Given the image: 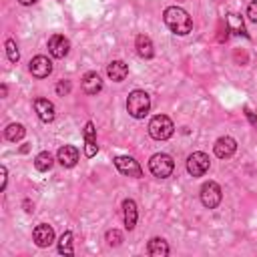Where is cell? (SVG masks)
<instances>
[{
	"instance_id": "cell-1",
	"label": "cell",
	"mask_w": 257,
	"mask_h": 257,
	"mask_svg": "<svg viewBox=\"0 0 257 257\" xmlns=\"http://www.w3.org/2000/svg\"><path fill=\"white\" fill-rule=\"evenodd\" d=\"M163 18H165V24L169 26V30L175 32V34H189L193 30L191 16L183 8H179V6H169L165 10Z\"/></svg>"
},
{
	"instance_id": "cell-2",
	"label": "cell",
	"mask_w": 257,
	"mask_h": 257,
	"mask_svg": "<svg viewBox=\"0 0 257 257\" xmlns=\"http://www.w3.org/2000/svg\"><path fill=\"white\" fill-rule=\"evenodd\" d=\"M151 108V98L145 90H133L126 98V110L133 118H145Z\"/></svg>"
},
{
	"instance_id": "cell-3",
	"label": "cell",
	"mask_w": 257,
	"mask_h": 257,
	"mask_svg": "<svg viewBox=\"0 0 257 257\" xmlns=\"http://www.w3.org/2000/svg\"><path fill=\"white\" fill-rule=\"evenodd\" d=\"M175 133V124L167 114H157L149 122V135L155 141H167Z\"/></svg>"
},
{
	"instance_id": "cell-4",
	"label": "cell",
	"mask_w": 257,
	"mask_h": 257,
	"mask_svg": "<svg viewBox=\"0 0 257 257\" xmlns=\"http://www.w3.org/2000/svg\"><path fill=\"white\" fill-rule=\"evenodd\" d=\"M149 169H151V173H153L155 177H159V179H167V177L173 173L175 163H173V159H171L169 155H165V153H157V155L151 157V161H149Z\"/></svg>"
},
{
	"instance_id": "cell-5",
	"label": "cell",
	"mask_w": 257,
	"mask_h": 257,
	"mask_svg": "<svg viewBox=\"0 0 257 257\" xmlns=\"http://www.w3.org/2000/svg\"><path fill=\"white\" fill-rule=\"evenodd\" d=\"M209 165H211L209 157L205 153H201V151L191 153L189 159H187V171H189L191 177H203L209 171Z\"/></svg>"
},
{
	"instance_id": "cell-6",
	"label": "cell",
	"mask_w": 257,
	"mask_h": 257,
	"mask_svg": "<svg viewBox=\"0 0 257 257\" xmlns=\"http://www.w3.org/2000/svg\"><path fill=\"white\" fill-rule=\"evenodd\" d=\"M221 187L215 183V181H207L203 187H201V203L207 207V209H215L219 203H221Z\"/></svg>"
},
{
	"instance_id": "cell-7",
	"label": "cell",
	"mask_w": 257,
	"mask_h": 257,
	"mask_svg": "<svg viewBox=\"0 0 257 257\" xmlns=\"http://www.w3.org/2000/svg\"><path fill=\"white\" fill-rule=\"evenodd\" d=\"M114 167L126 177H135V179L143 177V169L133 157H116L114 159Z\"/></svg>"
},
{
	"instance_id": "cell-8",
	"label": "cell",
	"mask_w": 257,
	"mask_h": 257,
	"mask_svg": "<svg viewBox=\"0 0 257 257\" xmlns=\"http://www.w3.org/2000/svg\"><path fill=\"white\" fill-rule=\"evenodd\" d=\"M48 50H50V54L54 58H64L68 54V50H70V42L62 34H54L48 40Z\"/></svg>"
},
{
	"instance_id": "cell-9",
	"label": "cell",
	"mask_w": 257,
	"mask_h": 257,
	"mask_svg": "<svg viewBox=\"0 0 257 257\" xmlns=\"http://www.w3.org/2000/svg\"><path fill=\"white\" fill-rule=\"evenodd\" d=\"M213 151H215V155H217L219 159H229V157H233V153L237 151V143H235V139H231V137H221V139L215 141Z\"/></svg>"
},
{
	"instance_id": "cell-10",
	"label": "cell",
	"mask_w": 257,
	"mask_h": 257,
	"mask_svg": "<svg viewBox=\"0 0 257 257\" xmlns=\"http://www.w3.org/2000/svg\"><path fill=\"white\" fill-rule=\"evenodd\" d=\"M32 235H34V243H36L38 247H48V245H52V241H54V229H52L50 225H46V223L36 225Z\"/></svg>"
},
{
	"instance_id": "cell-11",
	"label": "cell",
	"mask_w": 257,
	"mask_h": 257,
	"mask_svg": "<svg viewBox=\"0 0 257 257\" xmlns=\"http://www.w3.org/2000/svg\"><path fill=\"white\" fill-rule=\"evenodd\" d=\"M30 72L36 78H46L52 72V62L46 56H34L30 60Z\"/></svg>"
},
{
	"instance_id": "cell-12",
	"label": "cell",
	"mask_w": 257,
	"mask_h": 257,
	"mask_svg": "<svg viewBox=\"0 0 257 257\" xmlns=\"http://www.w3.org/2000/svg\"><path fill=\"white\" fill-rule=\"evenodd\" d=\"M34 110L38 114V118L42 122H52L54 120V104L48 100V98H36L34 100Z\"/></svg>"
},
{
	"instance_id": "cell-13",
	"label": "cell",
	"mask_w": 257,
	"mask_h": 257,
	"mask_svg": "<svg viewBox=\"0 0 257 257\" xmlns=\"http://www.w3.org/2000/svg\"><path fill=\"white\" fill-rule=\"evenodd\" d=\"M96 151H98V145H96V128L88 120L86 126H84V155L86 157H94Z\"/></svg>"
},
{
	"instance_id": "cell-14",
	"label": "cell",
	"mask_w": 257,
	"mask_h": 257,
	"mask_svg": "<svg viewBox=\"0 0 257 257\" xmlns=\"http://www.w3.org/2000/svg\"><path fill=\"white\" fill-rule=\"evenodd\" d=\"M56 157H58V163L62 167H74L76 161H78V149L72 147V145H64V147L58 149V155Z\"/></svg>"
},
{
	"instance_id": "cell-15",
	"label": "cell",
	"mask_w": 257,
	"mask_h": 257,
	"mask_svg": "<svg viewBox=\"0 0 257 257\" xmlns=\"http://www.w3.org/2000/svg\"><path fill=\"white\" fill-rule=\"evenodd\" d=\"M122 215H124V227H126L128 231L135 229L139 213H137V203H135L133 199H124V201H122Z\"/></svg>"
},
{
	"instance_id": "cell-16",
	"label": "cell",
	"mask_w": 257,
	"mask_h": 257,
	"mask_svg": "<svg viewBox=\"0 0 257 257\" xmlns=\"http://www.w3.org/2000/svg\"><path fill=\"white\" fill-rule=\"evenodd\" d=\"M106 74H108L110 80L120 82V80L126 78V74H128V66H126L122 60H112V62L106 66Z\"/></svg>"
},
{
	"instance_id": "cell-17",
	"label": "cell",
	"mask_w": 257,
	"mask_h": 257,
	"mask_svg": "<svg viewBox=\"0 0 257 257\" xmlns=\"http://www.w3.org/2000/svg\"><path fill=\"white\" fill-rule=\"evenodd\" d=\"M100 88H102V80L96 72H86L82 76V90L86 94H96V92H100Z\"/></svg>"
},
{
	"instance_id": "cell-18",
	"label": "cell",
	"mask_w": 257,
	"mask_h": 257,
	"mask_svg": "<svg viewBox=\"0 0 257 257\" xmlns=\"http://www.w3.org/2000/svg\"><path fill=\"white\" fill-rule=\"evenodd\" d=\"M135 46H137L139 56H143V58H153L155 46H153V42H151V38H149L147 34H139L137 40H135Z\"/></svg>"
},
{
	"instance_id": "cell-19",
	"label": "cell",
	"mask_w": 257,
	"mask_h": 257,
	"mask_svg": "<svg viewBox=\"0 0 257 257\" xmlns=\"http://www.w3.org/2000/svg\"><path fill=\"white\" fill-rule=\"evenodd\" d=\"M147 251H149V255H153V257H165V255H169V245H167L165 239L153 237V239L149 241V245H147Z\"/></svg>"
},
{
	"instance_id": "cell-20",
	"label": "cell",
	"mask_w": 257,
	"mask_h": 257,
	"mask_svg": "<svg viewBox=\"0 0 257 257\" xmlns=\"http://www.w3.org/2000/svg\"><path fill=\"white\" fill-rule=\"evenodd\" d=\"M24 135H26V128H24L20 122H12V124H8L6 131H4V137H6L8 141H12V143L20 141Z\"/></svg>"
},
{
	"instance_id": "cell-21",
	"label": "cell",
	"mask_w": 257,
	"mask_h": 257,
	"mask_svg": "<svg viewBox=\"0 0 257 257\" xmlns=\"http://www.w3.org/2000/svg\"><path fill=\"white\" fill-rule=\"evenodd\" d=\"M52 155L48 153V151H42V153H38L36 157H34V167L38 169V171H50L52 169Z\"/></svg>"
},
{
	"instance_id": "cell-22",
	"label": "cell",
	"mask_w": 257,
	"mask_h": 257,
	"mask_svg": "<svg viewBox=\"0 0 257 257\" xmlns=\"http://www.w3.org/2000/svg\"><path fill=\"white\" fill-rule=\"evenodd\" d=\"M58 253H62V255H72L74 253V249H72V233L70 231L62 233V237L58 241Z\"/></svg>"
},
{
	"instance_id": "cell-23",
	"label": "cell",
	"mask_w": 257,
	"mask_h": 257,
	"mask_svg": "<svg viewBox=\"0 0 257 257\" xmlns=\"http://www.w3.org/2000/svg\"><path fill=\"white\" fill-rule=\"evenodd\" d=\"M227 26L231 28V30H235L237 34H243V36H247V32H245V24H243V20L237 16V14H227Z\"/></svg>"
},
{
	"instance_id": "cell-24",
	"label": "cell",
	"mask_w": 257,
	"mask_h": 257,
	"mask_svg": "<svg viewBox=\"0 0 257 257\" xmlns=\"http://www.w3.org/2000/svg\"><path fill=\"white\" fill-rule=\"evenodd\" d=\"M6 56H8L10 62H18L20 52H18V46H16L14 40H6Z\"/></svg>"
},
{
	"instance_id": "cell-25",
	"label": "cell",
	"mask_w": 257,
	"mask_h": 257,
	"mask_svg": "<svg viewBox=\"0 0 257 257\" xmlns=\"http://www.w3.org/2000/svg\"><path fill=\"white\" fill-rule=\"evenodd\" d=\"M120 241H122V233H120V231L110 229V231L106 233V243H108V245L116 247V245H120Z\"/></svg>"
},
{
	"instance_id": "cell-26",
	"label": "cell",
	"mask_w": 257,
	"mask_h": 257,
	"mask_svg": "<svg viewBox=\"0 0 257 257\" xmlns=\"http://www.w3.org/2000/svg\"><path fill=\"white\" fill-rule=\"evenodd\" d=\"M70 88H72L70 80H60V82L56 84V92H58L60 96H66V94L70 92Z\"/></svg>"
},
{
	"instance_id": "cell-27",
	"label": "cell",
	"mask_w": 257,
	"mask_h": 257,
	"mask_svg": "<svg viewBox=\"0 0 257 257\" xmlns=\"http://www.w3.org/2000/svg\"><path fill=\"white\" fill-rule=\"evenodd\" d=\"M247 16H249L253 22H257V0H253V2L249 4V8H247Z\"/></svg>"
},
{
	"instance_id": "cell-28",
	"label": "cell",
	"mask_w": 257,
	"mask_h": 257,
	"mask_svg": "<svg viewBox=\"0 0 257 257\" xmlns=\"http://www.w3.org/2000/svg\"><path fill=\"white\" fill-rule=\"evenodd\" d=\"M0 175H2V183H0V187L4 189V187H6V167H0Z\"/></svg>"
},
{
	"instance_id": "cell-29",
	"label": "cell",
	"mask_w": 257,
	"mask_h": 257,
	"mask_svg": "<svg viewBox=\"0 0 257 257\" xmlns=\"http://www.w3.org/2000/svg\"><path fill=\"white\" fill-rule=\"evenodd\" d=\"M18 2H20L22 6H30V4H34L36 0H18Z\"/></svg>"
},
{
	"instance_id": "cell-30",
	"label": "cell",
	"mask_w": 257,
	"mask_h": 257,
	"mask_svg": "<svg viewBox=\"0 0 257 257\" xmlns=\"http://www.w3.org/2000/svg\"><path fill=\"white\" fill-rule=\"evenodd\" d=\"M24 207H26V211H28V213H30V211H32V205H30V201H28V199H26V201H24Z\"/></svg>"
}]
</instances>
